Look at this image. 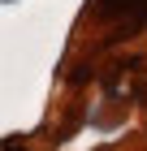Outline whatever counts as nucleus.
<instances>
[{"label":"nucleus","instance_id":"f257e3e1","mask_svg":"<svg viewBox=\"0 0 147 151\" xmlns=\"http://www.w3.org/2000/svg\"><path fill=\"white\" fill-rule=\"evenodd\" d=\"M95 13L121 22H147V0H95Z\"/></svg>","mask_w":147,"mask_h":151}]
</instances>
